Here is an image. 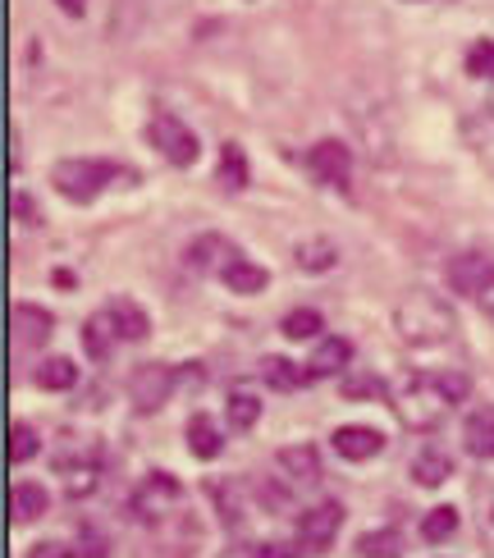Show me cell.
I'll use <instances>...</instances> for the list:
<instances>
[{
    "mask_svg": "<svg viewBox=\"0 0 494 558\" xmlns=\"http://www.w3.org/2000/svg\"><path fill=\"white\" fill-rule=\"evenodd\" d=\"M279 468L293 481H321V453L316 445H289V449H279Z\"/></svg>",
    "mask_w": 494,
    "mask_h": 558,
    "instance_id": "ffe728a7",
    "label": "cell"
},
{
    "mask_svg": "<svg viewBox=\"0 0 494 558\" xmlns=\"http://www.w3.org/2000/svg\"><path fill=\"white\" fill-rule=\"evenodd\" d=\"M170 389H174V366L165 362H143L129 376V399H133V412H160L165 403H170Z\"/></svg>",
    "mask_w": 494,
    "mask_h": 558,
    "instance_id": "8992f818",
    "label": "cell"
},
{
    "mask_svg": "<svg viewBox=\"0 0 494 558\" xmlns=\"http://www.w3.org/2000/svg\"><path fill=\"white\" fill-rule=\"evenodd\" d=\"M56 476L69 499H87L101 485V445L87 449L83 458H56Z\"/></svg>",
    "mask_w": 494,
    "mask_h": 558,
    "instance_id": "9c48e42d",
    "label": "cell"
},
{
    "mask_svg": "<svg viewBox=\"0 0 494 558\" xmlns=\"http://www.w3.org/2000/svg\"><path fill=\"white\" fill-rule=\"evenodd\" d=\"M329 445H335V453L348 458V462H366V458H375L385 449V435L375 426H339L335 435H329Z\"/></svg>",
    "mask_w": 494,
    "mask_h": 558,
    "instance_id": "7c38bea8",
    "label": "cell"
},
{
    "mask_svg": "<svg viewBox=\"0 0 494 558\" xmlns=\"http://www.w3.org/2000/svg\"><path fill=\"white\" fill-rule=\"evenodd\" d=\"M394 330L412 348H439V343L454 339L458 316H454L449 302L435 298V293H403L394 307Z\"/></svg>",
    "mask_w": 494,
    "mask_h": 558,
    "instance_id": "7a4b0ae2",
    "label": "cell"
},
{
    "mask_svg": "<svg viewBox=\"0 0 494 558\" xmlns=\"http://www.w3.org/2000/svg\"><path fill=\"white\" fill-rule=\"evenodd\" d=\"M467 393H472V380L462 371H431V376H408L398 389H389V403L408 430H435Z\"/></svg>",
    "mask_w": 494,
    "mask_h": 558,
    "instance_id": "6da1fadb",
    "label": "cell"
},
{
    "mask_svg": "<svg viewBox=\"0 0 494 558\" xmlns=\"http://www.w3.org/2000/svg\"><path fill=\"white\" fill-rule=\"evenodd\" d=\"M321 330H325V320H321V312H312V307H298V312L285 316V335H289V339H316Z\"/></svg>",
    "mask_w": 494,
    "mask_h": 558,
    "instance_id": "1f68e13d",
    "label": "cell"
},
{
    "mask_svg": "<svg viewBox=\"0 0 494 558\" xmlns=\"http://www.w3.org/2000/svg\"><path fill=\"white\" fill-rule=\"evenodd\" d=\"M467 74L472 78H494V41L490 37L467 46Z\"/></svg>",
    "mask_w": 494,
    "mask_h": 558,
    "instance_id": "d6a6232c",
    "label": "cell"
},
{
    "mask_svg": "<svg viewBox=\"0 0 494 558\" xmlns=\"http://www.w3.org/2000/svg\"><path fill=\"white\" fill-rule=\"evenodd\" d=\"M115 179H129L137 183L133 170L124 166H115V160H97V156H69V160H56V170H51V183L69 197V202H97Z\"/></svg>",
    "mask_w": 494,
    "mask_h": 558,
    "instance_id": "3957f363",
    "label": "cell"
},
{
    "mask_svg": "<svg viewBox=\"0 0 494 558\" xmlns=\"http://www.w3.org/2000/svg\"><path fill=\"white\" fill-rule=\"evenodd\" d=\"M298 554H308L302 545H256L252 558H298Z\"/></svg>",
    "mask_w": 494,
    "mask_h": 558,
    "instance_id": "f35d334b",
    "label": "cell"
},
{
    "mask_svg": "<svg viewBox=\"0 0 494 558\" xmlns=\"http://www.w3.org/2000/svg\"><path fill=\"white\" fill-rule=\"evenodd\" d=\"M339 526H344V504L339 499H325V504L308 508V513L298 518V545L308 549V554H325L329 545H335Z\"/></svg>",
    "mask_w": 494,
    "mask_h": 558,
    "instance_id": "52a82bcc",
    "label": "cell"
},
{
    "mask_svg": "<svg viewBox=\"0 0 494 558\" xmlns=\"http://www.w3.org/2000/svg\"><path fill=\"white\" fill-rule=\"evenodd\" d=\"M33 380H37L41 389H51V393H64V389L79 385V366L69 362V357H46V362L33 371Z\"/></svg>",
    "mask_w": 494,
    "mask_h": 558,
    "instance_id": "7402d4cb",
    "label": "cell"
},
{
    "mask_svg": "<svg viewBox=\"0 0 494 558\" xmlns=\"http://www.w3.org/2000/svg\"><path fill=\"white\" fill-rule=\"evenodd\" d=\"M220 183H225L229 193L248 189V156H243L239 143H225V147H220Z\"/></svg>",
    "mask_w": 494,
    "mask_h": 558,
    "instance_id": "4316f807",
    "label": "cell"
},
{
    "mask_svg": "<svg viewBox=\"0 0 494 558\" xmlns=\"http://www.w3.org/2000/svg\"><path fill=\"white\" fill-rule=\"evenodd\" d=\"M56 330V316L37 307V302H19L14 307V343L19 348H41Z\"/></svg>",
    "mask_w": 494,
    "mask_h": 558,
    "instance_id": "4fadbf2b",
    "label": "cell"
},
{
    "mask_svg": "<svg viewBox=\"0 0 494 558\" xmlns=\"http://www.w3.org/2000/svg\"><path fill=\"white\" fill-rule=\"evenodd\" d=\"M262 380L270 385V389H298V385H308L312 376H308V366H293L289 357H266L262 362Z\"/></svg>",
    "mask_w": 494,
    "mask_h": 558,
    "instance_id": "484cf974",
    "label": "cell"
},
{
    "mask_svg": "<svg viewBox=\"0 0 494 558\" xmlns=\"http://www.w3.org/2000/svg\"><path fill=\"white\" fill-rule=\"evenodd\" d=\"M358 554H362V558H398V554H403V536H398L394 526L366 531V536L358 541Z\"/></svg>",
    "mask_w": 494,
    "mask_h": 558,
    "instance_id": "83f0119b",
    "label": "cell"
},
{
    "mask_svg": "<svg viewBox=\"0 0 494 558\" xmlns=\"http://www.w3.org/2000/svg\"><path fill=\"white\" fill-rule=\"evenodd\" d=\"M449 476H454V462L444 458L439 449H421V453L412 458V481L426 485V490H435V485H444Z\"/></svg>",
    "mask_w": 494,
    "mask_h": 558,
    "instance_id": "44dd1931",
    "label": "cell"
},
{
    "mask_svg": "<svg viewBox=\"0 0 494 558\" xmlns=\"http://www.w3.org/2000/svg\"><path fill=\"white\" fill-rule=\"evenodd\" d=\"M183 499V485L170 472H147L137 481V490L124 504V518L129 522H143V526H165L170 522V508Z\"/></svg>",
    "mask_w": 494,
    "mask_h": 558,
    "instance_id": "277c9868",
    "label": "cell"
},
{
    "mask_svg": "<svg viewBox=\"0 0 494 558\" xmlns=\"http://www.w3.org/2000/svg\"><path fill=\"white\" fill-rule=\"evenodd\" d=\"M490 110H494V101H490Z\"/></svg>",
    "mask_w": 494,
    "mask_h": 558,
    "instance_id": "b9f144b4",
    "label": "cell"
},
{
    "mask_svg": "<svg viewBox=\"0 0 494 558\" xmlns=\"http://www.w3.org/2000/svg\"><path fill=\"white\" fill-rule=\"evenodd\" d=\"M106 316H110V325H115V335H120V343H143V339L152 335L147 312L137 307V302H129V298H110V302H106Z\"/></svg>",
    "mask_w": 494,
    "mask_h": 558,
    "instance_id": "5bb4252c",
    "label": "cell"
},
{
    "mask_svg": "<svg viewBox=\"0 0 494 558\" xmlns=\"http://www.w3.org/2000/svg\"><path fill=\"white\" fill-rule=\"evenodd\" d=\"M14 216H19L23 225H41V216H37V202H33L28 193H14Z\"/></svg>",
    "mask_w": 494,
    "mask_h": 558,
    "instance_id": "74e56055",
    "label": "cell"
},
{
    "mask_svg": "<svg viewBox=\"0 0 494 558\" xmlns=\"http://www.w3.org/2000/svg\"><path fill=\"white\" fill-rule=\"evenodd\" d=\"M308 166L321 183L329 189H348V174H352V151L339 143V137H321V143L308 151Z\"/></svg>",
    "mask_w": 494,
    "mask_h": 558,
    "instance_id": "30bf717a",
    "label": "cell"
},
{
    "mask_svg": "<svg viewBox=\"0 0 494 558\" xmlns=\"http://www.w3.org/2000/svg\"><path fill=\"white\" fill-rule=\"evenodd\" d=\"M28 458H37V430L33 426H14L10 430V462L19 468V462H28Z\"/></svg>",
    "mask_w": 494,
    "mask_h": 558,
    "instance_id": "836d02e7",
    "label": "cell"
},
{
    "mask_svg": "<svg viewBox=\"0 0 494 558\" xmlns=\"http://www.w3.org/2000/svg\"><path fill=\"white\" fill-rule=\"evenodd\" d=\"M262 499H266V508H293L289 490H275V485H262Z\"/></svg>",
    "mask_w": 494,
    "mask_h": 558,
    "instance_id": "ab89813d",
    "label": "cell"
},
{
    "mask_svg": "<svg viewBox=\"0 0 494 558\" xmlns=\"http://www.w3.org/2000/svg\"><path fill=\"white\" fill-rule=\"evenodd\" d=\"M225 412H229V426H233V430H252V426H256V416H262V399H256L248 385H233Z\"/></svg>",
    "mask_w": 494,
    "mask_h": 558,
    "instance_id": "cb8c5ba5",
    "label": "cell"
},
{
    "mask_svg": "<svg viewBox=\"0 0 494 558\" xmlns=\"http://www.w3.org/2000/svg\"><path fill=\"white\" fill-rule=\"evenodd\" d=\"M293 262H298V270H329L339 262V252H335V243H298V252H293Z\"/></svg>",
    "mask_w": 494,
    "mask_h": 558,
    "instance_id": "f546056e",
    "label": "cell"
},
{
    "mask_svg": "<svg viewBox=\"0 0 494 558\" xmlns=\"http://www.w3.org/2000/svg\"><path fill=\"white\" fill-rule=\"evenodd\" d=\"M444 279H449L454 293L481 298L494 289V262L485 252H458V257H449V266H444Z\"/></svg>",
    "mask_w": 494,
    "mask_h": 558,
    "instance_id": "ba28073f",
    "label": "cell"
},
{
    "mask_svg": "<svg viewBox=\"0 0 494 558\" xmlns=\"http://www.w3.org/2000/svg\"><path fill=\"white\" fill-rule=\"evenodd\" d=\"M462 439H467V453H472V458H485V462L494 458V408H490V403H481V408L467 412Z\"/></svg>",
    "mask_w": 494,
    "mask_h": 558,
    "instance_id": "2e32d148",
    "label": "cell"
},
{
    "mask_svg": "<svg viewBox=\"0 0 494 558\" xmlns=\"http://www.w3.org/2000/svg\"><path fill=\"white\" fill-rule=\"evenodd\" d=\"M23 558H79V549L74 545H60V541H37Z\"/></svg>",
    "mask_w": 494,
    "mask_h": 558,
    "instance_id": "8d00e7d4",
    "label": "cell"
},
{
    "mask_svg": "<svg viewBox=\"0 0 494 558\" xmlns=\"http://www.w3.org/2000/svg\"><path fill=\"white\" fill-rule=\"evenodd\" d=\"M458 531V508H449V504H439V508H431L426 513V522H421V536H426L431 545H439V541H449Z\"/></svg>",
    "mask_w": 494,
    "mask_h": 558,
    "instance_id": "f1b7e54d",
    "label": "cell"
},
{
    "mask_svg": "<svg viewBox=\"0 0 494 558\" xmlns=\"http://www.w3.org/2000/svg\"><path fill=\"white\" fill-rule=\"evenodd\" d=\"M206 499L216 504L220 526L229 531V536H239L243 522H248V513H243V481H225V476L206 481Z\"/></svg>",
    "mask_w": 494,
    "mask_h": 558,
    "instance_id": "8fae6325",
    "label": "cell"
},
{
    "mask_svg": "<svg viewBox=\"0 0 494 558\" xmlns=\"http://www.w3.org/2000/svg\"><path fill=\"white\" fill-rule=\"evenodd\" d=\"M220 449H225V439H220L216 422H210L206 412H193V416H188V453L206 462V458H220Z\"/></svg>",
    "mask_w": 494,
    "mask_h": 558,
    "instance_id": "e0dca14e",
    "label": "cell"
},
{
    "mask_svg": "<svg viewBox=\"0 0 494 558\" xmlns=\"http://www.w3.org/2000/svg\"><path fill=\"white\" fill-rule=\"evenodd\" d=\"M115 343H120V335H115V325H110L106 307H101L97 316H87V320H83V348H87V357L106 362V357L115 353Z\"/></svg>",
    "mask_w": 494,
    "mask_h": 558,
    "instance_id": "ac0fdd59",
    "label": "cell"
},
{
    "mask_svg": "<svg viewBox=\"0 0 494 558\" xmlns=\"http://www.w3.org/2000/svg\"><path fill=\"white\" fill-rule=\"evenodd\" d=\"M147 137H152V147L170 160V166H193V160L202 156V143H197V133L188 129L179 114H170V110H160L156 120H152V129H147Z\"/></svg>",
    "mask_w": 494,
    "mask_h": 558,
    "instance_id": "5b68a950",
    "label": "cell"
},
{
    "mask_svg": "<svg viewBox=\"0 0 494 558\" xmlns=\"http://www.w3.org/2000/svg\"><path fill=\"white\" fill-rule=\"evenodd\" d=\"M477 526H481V541H485V554L494 558V490L481 481L477 485Z\"/></svg>",
    "mask_w": 494,
    "mask_h": 558,
    "instance_id": "4dcf8cb0",
    "label": "cell"
},
{
    "mask_svg": "<svg viewBox=\"0 0 494 558\" xmlns=\"http://www.w3.org/2000/svg\"><path fill=\"white\" fill-rule=\"evenodd\" d=\"M14 522L23 526V522H37L41 513H46V490H41V485H33V481H19L14 485Z\"/></svg>",
    "mask_w": 494,
    "mask_h": 558,
    "instance_id": "d4e9b609",
    "label": "cell"
},
{
    "mask_svg": "<svg viewBox=\"0 0 494 558\" xmlns=\"http://www.w3.org/2000/svg\"><path fill=\"white\" fill-rule=\"evenodd\" d=\"M362 393H375V399H389V385L371 380V376H348V380H344V399H362Z\"/></svg>",
    "mask_w": 494,
    "mask_h": 558,
    "instance_id": "e575fe53",
    "label": "cell"
},
{
    "mask_svg": "<svg viewBox=\"0 0 494 558\" xmlns=\"http://www.w3.org/2000/svg\"><path fill=\"white\" fill-rule=\"evenodd\" d=\"M352 362V343L344 335H325L316 348H312V362H308V376L321 380V376H335Z\"/></svg>",
    "mask_w": 494,
    "mask_h": 558,
    "instance_id": "9a60e30c",
    "label": "cell"
},
{
    "mask_svg": "<svg viewBox=\"0 0 494 558\" xmlns=\"http://www.w3.org/2000/svg\"><path fill=\"white\" fill-rule=\"evenodd\" d=\"M220 279H225V284H229L233 293H243V298H248V293H262L270 275H266L262 266H256V262H248V257H229V262H225V270H220Z\"/></svg>",
    "mask_w": 494,
    "mask_h": 558,
    "instance_id": "d6986e66",
    "label": "cell"
},
{
    "mask_svg": "<svg viewBox=\"0 0 494 558\" xmlns=\"http://www.w3.org/2000/svg\"><path fill=\"white\" fill-rule=\"evenodd\" d=\"M216 252H229V243L220 239V234H206V239H193L188 243V252H183V262L193 266V270H225V262L216 257ZM233 257H239V252H233Z\"/></svg>",
    "mask_w": 494,
    "mask_h": 558,
    "instance_id": "603a6c76",
    "label": "cell"
},
{
    "mask_svg": "<svg viewBox=\"0 0 494 558\" xmlns=\"http://www.w3.org/2000/svg\"><path fill=\"white\" fill-rule=\"evenodd\" d=\"M79 536H83V549H79V558H106V554H110L106 536H101V531H92L87 522H83V531H79Z\"/></svg>",
    "mask_w": 494,
    "mask_h": 558,
    "instance_id": "d590c367",
    "label": "cell"
},
{
    "mask_svg": "<svg viewBox=\"0 0 494 558\" xmlns=\"http://www.w3.org/2000/svg\"><path fill=\"white\" fill-rule=\"evenodd\" d=\"M56 5H60L64 14H74V19H83V14H87V0H56Z\"/></svg>",
    "mask_w": 494,
    "mask_h": 558,
    "instance_id": "60d3db41",
    "label": "cell"
}]
</instances>
